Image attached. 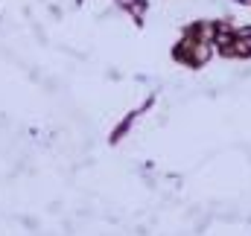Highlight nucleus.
Listing matches in <instances>:
<instances>
[{
    "mask_svg": "<svg viewBox=\"0 0 251 236\" xmlns=\"http://www.w3.org/2000/svg\"><path fill=\"white\" fill-rule=\"evenodd\" d=\"M207 59H210V47L204 41H193V47H190V64H204Z\"/></svg>",
    "mask_w": 251,
    "mask_h": 236,
    "instance_id": "1",
    "label": "nucleus"
}]
</instances>
